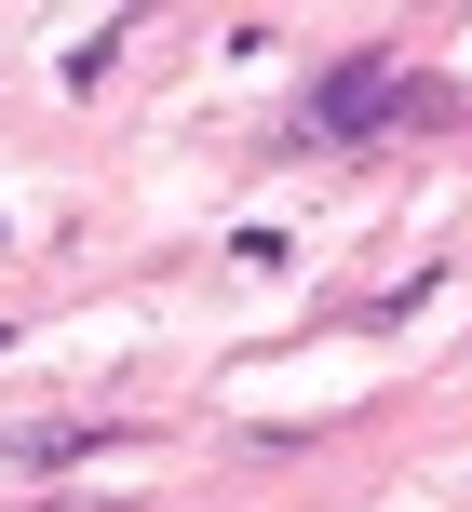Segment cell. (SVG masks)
<instances>
[{"label": "cell", "instance_id": "2", "mask_svg": "<svg viewBox=\"0 0 472 512\" xmlns=\"http://www.w3.org/2000/svg\"><path fill=\"white\" fill-rule=\"evenodd\" d=\"M122 445H135V418L108 405V418H54V432H14V459L54 486V472H81V459H122Z\"/></svg>", "mask_w": 472, "mask_h": 512}, {"label": "cell", "instance_id": "3", "mask_svg": "<svg viewBox=\"0 0 472 512\" xmlns=\"http://www.w3.org/2000/svg\"><path fill=\"white\" fill-rule=\"evenodd\" d=\"M446 122H459V81H432V68H419V95H405V135H446Z\"/></svg>", "mask_w": 472, "mask_h": 512}, {"label": "cell", "instance_id": "4", "mask_svg": "<svg viewBox=\"0 0 472 512\" xmlns=\"http://www.w3.org/2000/svg\"><path fill=\"white\" fill-rule=\"evenodd\" d=\"M0 351H14V324H0Z\"/></svg>", "mask_w": 472, "mask_h": 512}, {"label": "cell", "instance_id": "1", "mask_svg": "<svg viewBox=\"0 0 472 512\" xmlns=\"http://www.w3.org/2000/svg\"><path fill=\"white\" fill-rule=\"evenodd\" d=\"M405 95H419V68H405V41H365V54H338V68L311 81V108H297V135H324V149H378V135H405Z\"/></svg>", "mask_w": 472, "mask_h": 512}]
</instances>
